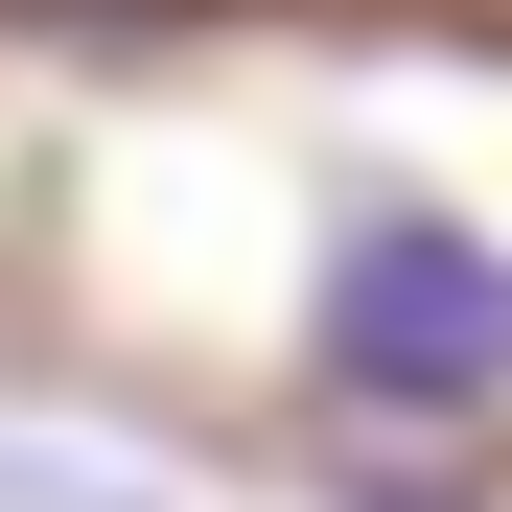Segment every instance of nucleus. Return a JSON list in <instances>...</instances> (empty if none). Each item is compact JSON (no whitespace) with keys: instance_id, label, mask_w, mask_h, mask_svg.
I'll use <instances>...</instances> for the list:
<instances>
[{"instance_id":"f257e3e1","label":"nucleus","mask_w":512,"mask_h":512,"mask_svg":"<svg viewBox=\"0 0 512 512\" xmlns=\"http://www.w3.org/2000/svg\"><path fill=\"white\" fill-rule=\"evenodd\" d=\"M326 396H373V419H466V396H512V256L466 233V210H419V187H373L350 233H326Z\"/></svg>"},{"instance_id":"f03ea898","label":"nucleus","mask_w":512,"mask_h":512,"mask_svg":"<svg viewBox=\"0 0 512 512\" xmlns=\"http://www.w3.org/2000/svg\"><path fill=\"white\" fill-rule=\"evenodd\" d=\"M0 512H163V489H117V466H70V443H0Z\"/></svg>"}]
</instances>
